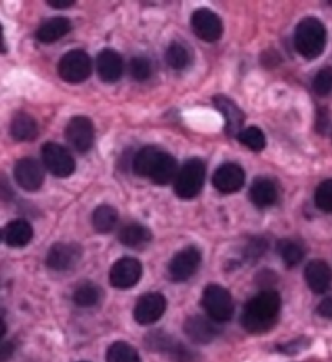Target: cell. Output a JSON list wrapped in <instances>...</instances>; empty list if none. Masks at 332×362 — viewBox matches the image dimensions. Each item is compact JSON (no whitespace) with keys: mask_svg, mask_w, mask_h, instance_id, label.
<instances>
[{"mask_svg":"<svg viewBox=\"0 0 332 362\" xmlns=\"http://www.w3.org/2000/svg\"><path fill=\"white\" fill-rule=\"evenodd\" d=\"M13 351H15V346L12 343H7L4 344V346H0V362L7 361L10 356L13 354Z\"/></svg>","mask_w":332,"mask_h":362,"instance_id":"39","label":"cell"},{"mask_svg":"<svg viewBox=\"0 0 332 362\" xmlns=\"http://www.w3.org/2000/svg\"><path fill=\"white\" fill-rule=\"evenodd\" d=\"M305 280L311 291L323 294L331 288L332 283V270L323 260H313L305 269Z\"/></svg>","mask_w":332,"mask_h":362,"instance_id":"19","label":"cell"},{"mask_svg":"<svg viewBox=\"0 0 332 362\" xmlns=\"http://www.w3.org/2000/svg\"><path fill=\"white\" fill-rule=\"evenodd\" d=\"M133 170L139 177L149 178L156 185H167L176 181L180 168L171 154L149 146L134 156Z\"/></svg>","mask_w":332,"mask_h":362,"instance_id":"2","label":"cell"},{"mask_svg":"<svg viewBox=\"0 0 332 362\" xmlns=\"http://www.w3.org/2000/svg\"><path fill=\"white\" fill-rule=\"evenodd\" d=\"M307 344H308L307 339L300 338V339H298V341H294V343L285 344V346H282V351H284V353H289V354H292V353H298V351H302L303 348L307 346Z\"/></svg>","mask_w":332,"mask_h":362,"instance_id":"37","label":"cell"},{"mask_svg":"<svg viewBox=\"0 0 332 362\" xmlns=\"http://www.w3.org/2000/svg\"><path fill=\"white\" fill-rule=\"evenodd\" d=\"M313 89L316 90L319 95H328L332 90V68H323L314 76Z\"/></svg>","mask_w":332,"mask_h":362,"instance_id":"35","label":"cell"},{"mask_svg":"<svg viewBox=\"0 0 332 362\" xmlns=\"http://www.w3.org/2000/svg\"><path fill=\"white\" fill-rule=\"evenodd\" d=\"M318 314L324 319H332V296L324 298L318 305Z\"/></svg>","mask_w":332,"mask_h":362,"instance_id":"36","label":"cell"},{"mask_svg":"<svg viewBox=\"0 0 332 362\" xmlns=\"http://www.w3.org/2000/svg\"><path fill=\"white\" fill-rule=\"evenodd\" d=\"M239 141L244 146L248 147V149L255 151V152H260L264 149V146H266V138H264V133L261 132L260 128L256 127H248V128H244L240 132V134L237 136Z\"/></svg>","mask_w":332,"mask_h":362,"instance_id":"31","label":"cell"},{"mask_svg":"<svg viewBox=\"0 0 332 362\" xmlns=\"http://www.w3.org/2000/svg\"><path fill=\"white\" fill-rule=\"evenodd\" d=\"M280 296L273 290L261 291L250 299L241 314V325L250 333H263L273 328L280 313Z\"/></svg>","mask_w":332,"mask_h":362,"instance_id":"1","label":"cell"},{"mask_svg":"<svg viewBox=\"0 0 332 362\" xmlns=\"http://www.w3.org/2000/svg\"><path fill=\"white\" fill-rule=\"evenodd\" d=\"M119 222V214L112 206H99L93 214V225L99 233H110Z\"/></svg>","mask_w":332,"mask_h":362,"instance_id":"26","label":"cell"},{"mask_svg":"<svg viewBox=\"0 0 332 362\" xmlns=\"http://www.w3.org/2000/svg\"><path fill=\"white\" fill-rule=\"evenodd\" d=\"M0 236H2V233H0Z\"/></svg>","mask_w":332,"mask_h":362,"instance_id":"43","label":"cell"},{"mask_svg":"<svg viewBox=\"0 0 332 362\" xmlns=\"http://www.w3.org/2000/svg\"><path fill=\"white\" fill-rule=\"evenodd\" d=\"M93 71V62L83 50H70L59 62V75L67 83L78 84L86 81Z\"/></svg>","mask_w":332,"mask_h":362,"instance_id":"6","label":"cell"},{"mask_svg":"<svg viewBox=\"0 0 332 362\" xmlns=\"http://www.w3.org/2000/svg\"><path fill=\"white\" fill-rule=\"evenodd\" d=\"M328 33L323 23L316 18H305L298 23L294 42L297 52L308 60L318 59L324 52Z\"/></svg>","mask_w":332,"mask_h":362,"instance_id":"3","label":"cell"},{"mask_svg":"<svg viewBox=\"0 0 332 362\" xmlns=\"http://www.w3.org/2000/svg\"><path fill=\"white\" fill-rule=\"evenodd\" d=\"M314 202L323 212L332 214V178L323 181L314 192Z\"/></svg>","mask_w":332,"mask_h":362,"instance_id":"32","label":"cell"},{"mask_svg":"<svg viewBox=\"0 0 332 362\" xmlns=\"http://www.w3.org/2000/svg\"><path fill=\"white\" fill-rule=\"evenodd\" d=\"M10 133L15 141H33L38 136V123L28 113H18L10 124Z\"/></svg>","mask_w":332,"mask_h":362,"instance_id":"25","label":"cell"},{"mask_svg":"<svg viewBox=\"0 0 332 362\" xmlns=\"http://www.w3.org/2000/svg\"><path fill=\"white\" fill-rule=\"evenodd\" d=\"M191 30L206 42H216L222 36V21L212 10L200 8L191 15Z\"/></svg>","mask_w":332,"mask_h":362,"instance_id":"9","label":"cell"},{"mask_svg":"<svg viewBox=\"0 0 332 362\" xmlns=\"http://www.w3.org/2000/svg\"><path fill=\"white\" fill-rule=\"evenodd\" d=\"M202 308L214 322H227L234 315V301L226 288L210 285L202 291Z\"/></svg>","mask_w":332,"mask_h":362,"instance_id":"5","label":"cell"},{"mask_svg":"<svg viewBox=\"0 0 332 362\" xmlns=\"http://www.w3.org/2000/svg\"><path fill=\"white\" fill-rule=\"evenodd\" d=\"M42 162L54 177L67 178L75 172V160L64 146L47 143L42 147Z\"/></svg>","mask_w":332,"mask_h":362,"instance_id":"7","label":"cell"},{"mask_svg":"<svg viewBox=\"0 0 332 362\" xmlns=\"http://www.w3.org/2000/svg\"><path fill=\"white\" fill-rule=\"evenodd\" d=\"M277 251L280 254V257H282V260L287 265H289V267L298 265L303 260V257H305V249L298 245V243L292 241V240L279 241Z\"/></svg>","mask_w":332,"mask_h":362,"instance_id":"28","label":"cell"},{"mask_svg":"<svg viewBox=\"0 0 332 362\" xmlns=\"http://www.w3.org/2000/svg\"><path fill=\"white\" fill-rule=\"evenodd\" d=\"M146 346H148L151 351L168 354L177 362H191L195 359V354L191 353L188 348H185L182 343L176 341V339L164 332L149 333L148 338H146Z\"/></svg>","mask_w":332,"mask_h":362,"instance_id":"8","label":"cell"},{"mask_svg":"<svg viewBox=\"0 0 332 362\" xmlns=\"http://www.w3.org/2000/svg\"><path fill=\"white\" fill-rule=\"evenodd\" d=\"M67 139L78 152H86L94 143V127L89 118L75 117L67 124Z\"/></svg>","mask_w":332,"mask_h":362,"instance_id":"15","label":"cell"},{"mask_svg":"<svg viewBox=\"0 0 332 362\" xmlns=\"http://www.w3.org/2000/svg\"><path fill=\"white\" fill-rule=\"evenodd\" d=\"M119 240L122 245H125L128 247L143 249L149 245L151 240H153V235H151V231L146 228V226L132 223L127 225L125 228H122L119 233Z\"/></svg>","mask_w":332,"mask_h":362,"instance_id":"23","label":"cell"},{"mask_svg":"<svg viewBox=\"0 0 332 362\" xmlns=\"http://www.w3.org/2000/svg\"><path fill=\"white\" fill-rule=\"evenodd\" d=\"M0 54H7V45H5V39H4V30H2V25H0Z\"/></svg>","mask_w":332,"mask_h":362,"instance_id":"41","label":"cell"},{"mask_svg":"<svg viewBox=\"0 0 332 362\" xmlns=\"http://www.w3.org/2000/svg\"><path fill=\"white\" fill-rule=\"evenodd\" d=\"M71 30L70 20L64 18V16H57V18H50L44 21L36 33V37L44 44H50L59 41L65 34H69Z\"/></svg>","mask_w":332,"mask_h":362,"instance_id":"22","label":"cell"},{"mask_svg":"<svg viewBox=\"0 0 332 362\" xmlns=\"http://www.w3.org/2000/svg\"><path fill=\"white\" fill-rule=\"evenodd\" d=\"M130 73L137 81H146L151 76V73H153V66H151V62L144 59V57H134L130 62Z\"/></svg>","mask_w":332,"mask_h":362,"instance_id":"34","label":"cell"},{"mask_svg":"<svg viewBox=\"0 0 332 362\" xmlns=\"http://www.w3.org/2000/svg\"><path fill=\"white\" fill-rule=\"evenodd\" d=\"M212 185L222 194L237 192L245 185V172L237 163H224L216 170L212 177Z\"/></svg>","mask_w":332,"mask_h":362,"instance_id":"14","label":"cell"},{"mask_svg":"<svg viewBox=\"0 0 332 362\" xmlns=\"http://www.w3.org/2000/svg\"><path fill=\"white\" fill-rule=\"evenodd\" d=\"M15 180L26 191H36L44 183V168L36 158H21L15 165Z\"/></svg>","mask_w":332,"mask_h":362,"instance_id":"16","label":"cell"},{"mask_svg":"<svg viewBox=\"0 0 332 362\" xmlns=\"http://www.w3.org/2000/svg\"><path fill=\"white\" fill-rule=\"evenodd\" d=\"M5 332H7V325H5V322L0 319V339L5 335Z\"/></svg>","mask_w":332,"mask_h":362,"instance_id":"42","label":"cell"},{"mask_svg":"<svg viewBox=\"0 0 332 362\" xmlns=\"http://www.w3.org/2000/svg\"><path fill=\"white\" fill-rule=\"evenodd\" d=\"M96 65H98V73L101 79L105 83L119 81L123 75V60L115 50H103V52L98 55Z\"/></svg>","mask_w":332,"mask_h":362,"instance_id":"18","label":"cell"},{"mask_svg":"<svg viewBox=\"0 0 332 362\" xmlns=\"http://www.w3.org/2000/svg\"><path fill=\"white\" fill-rule=\"evenodd\" d=\"M143 275V267L137 259L122 257L114 264L110 270V283L112 286L119 290H128L133 288L139 281Z\"/></svg>","mask_w":332,"mask_h":362,"instance_id":"11","label":"cell"},{"mask_svg":"<svg viewBox=\"0 0 332 362\" xmlns=\"http://www.w3.org/2000/svg\"><path fill=\"white\" fill-rule=\"evenodd\" d=\"M206 180V167L200 158H191L178 170V175L173 181L176 194L180 199H193L200 194Z\"/></svg>","mask_w":332,"mask_h":362,"instance_id":"4","label":"cell"},{"mask_svg":"<svg viewBox=\"0 0 332 362\" xmlns=\"http://www.w3.org/2000/svg\"><path fill=\"white\" fill-rule=\"evenodd\" d=\"M81 259V247L73 243H57L49 249L46 264L49 269L65 272L75 267Z\"/></svg>","mask_w":332,"mask_h":362,"instance_id":"13","label":"cell"},{"mask_svg":"<svg viewBox=\"0 0 332 362\" xmlns=\"http://www.w3.org/2000/svg\"><path fill=\"white\" fill-rule=\"evenodd\" d=\"M216 107L217 110H221V113L226 118V129H227V134L229 136H239L240 132L244 128V122H245V115L244 112H241L237 105H235V102H232L227 98H224V95H217L216 99Z\"/></svg>","mask_w":332,"mask_h":362,"instance_id":"20","label":"cell"},{"mask_svg":"<svg viewBox=\"0 0 332 362\" xmlns=\"http://www.w3.org/2000/svg\"><path fill=\"white\" fill-rule=\"evenodd\" d=\"M166 62L168 66L173 68V70H183V68H187L191 62L188 49L177 42L171 44L166 52Z\"/></svg>","mask_w":332,"mask_h":362,"instance_id":"30","label":"cell"},{"mask_svg":"<svg viewBox=\"0 0 332 362\" xmlns=\"http://www.w3.org/2000/svg\"><path fill=\"white\" fill-rule=\"evenodd\" d=\"M101 294L103 293H101V290L94 283H83L73 293V301H75L76 305H80V308H91V305L99 303Z\"/></svg>","mask_w":332,"mask_h":362,"instance_id":"29","label":"cell"},{"mask_svg":"<svg viewBox=\"0 0 332 362\" xmlns=\"http://www.w3.org/2000/svg\"><path fill=\"white\" fill-rule=\"evenodd\" d=\"M201 264V254L196 247L190 246L185 247L183 251L176 254L172 259L171 265H168V276L173 281H185L191 279L196 274Z\"/></svg>","mask_w":332,"mask_h":362,"instance_id":"10","label":"cell"},{"mask_svg":"<svg viewBox=\"0 0 332 362\" xmlns=\"http://www.w3.org/2000/svg\"><path fill=\"white\" fill-rule=\"evenodd\" d=\"M5 243L12 247H23L33 240V228L26 220H13L4 231Z\"/></svg>","mask_w":332,"mask_h":362,"instance_id":"24","label":"cell"},{"mask_svg":"<svg viewBox=\"0 0 332 362\" xmlns=\"http://www.w3.org/2000/svg\"><path fill=\"white\" fill-rule=\"evenodd\" d=\"M107 362H142V358L132 344L119 341L107 351Z\"/></svg>","mask_w":332,"mask_h":362,"instance_id":"27","label":"cell"},{"mask_svg":"<svg viewBox=\"0 0 332 362\" xmlns=\"http://www.w3.org/2000/svg\"><path fill=\"white\" fill-rule=\"evenodd\" d=\"M268 249V241L264 238H251V240L246 243L244 249V257L245 260H250V262H255V260L260 259Z\"/></svg>","mask_w":332,"mask_h":362,"instance_id":"33","label":"cell"},{"mask_svg":"<svg viewBox=\"0 0 332 362\" xmlns=\"http://www.w3.org/2000/svg\"><path fill=\"white\" fill-rule=\"evenodd\" d=\"M50 7L52 8H70V7H73V5H75V2H73V0H60V2H55V0H49L47 2Z\"/></svg>","mask_w":332,"mask_h":362,"instance_id":"40","label":"cell"},{"mask_svg":"<svg viewBox=\"0 0 332 362\" xmlns=\"http://www.w3.org/2000/svg\"><path fill=\"white\" fill-rule=\"evenodd\" d=\"M279 191L274 181L268 178H258L251 185L250 197L255 206L258 207H271L277 201Z\"/></svg>","mask_w":332,"mask_h":362,"instance_id":"21","label":"cell"},{"mask_svg":"<svg viewBox=\"0 0 332 362\" xmlns=\"http://www.w3.org/2000/svg\"><path fill=\"white\" fill-rule=\"evenodd\" d=\"M166 298L161 293H148L138 299L134 305V320L139 325H151L166 313Z\"/></svg>","mask_w":332,"mask_h":362,"instance_id":"12","label":"cell"},{"mask_svg":"<svg viewBox=\"0 0 332 362\" xmlns=\"http://www.w3.org/2000/svg\"><path fill=\"white\" fill-rule=\"evenodd\" d=\"M13 196V191L10 189L7 178H0V199H10Z\"/></svg>","mask_w":332,"mask_h":362,"instance_id":"38","label":"cell"},{"mask_svg":"<svg viewBox=\"0 0 332 362\" xmlns=\"http://www.w3.org/2000/svg\"><path fill=\"white\" fill-rule=\"evenodd\" d=\"M183 330L191 341L200 343V344L211 343L212 339L219 337V333H221V328L214 324L212 320L205 319V317L201 315H193L190 317V319H187Z\"/></svg>","mask_w":332,"mask_h":362,"instance_id":"17","label":"cell"}]
</instances>
